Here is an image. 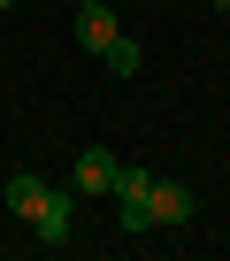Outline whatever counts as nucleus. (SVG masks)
Masks as SVG:
<instances>
[{"instance_id":"nucleus-2","label":"nucleus","mask_w":230,"mask_h":261,"mask_svg":"<svg viewBox=\"0 0 230 261\" xmlns=\"http://www.w3.org/2000/svg\"><path fill=\"white\" fill-rule=\"evenodd\" d=\"M146 185H154V169H115V185H107V192H115V223H123L131 238L154 230V215H146Z\"/></svg>"},{"instance_id":"nucleus-6","label":"nucleus","mask_w":230,"mask_h":261,"mask_svg":"<svg viewBox=\"0 0 230 261\" xmlns=\"http://www.w3.org/2000/svg\"><path fill=\"white\" fill-rule=\"evenodd\" d=\"M100 62H107V77H138V39H123V31H115V46H107Z\"/></svg>"},{"instance_id":"nucleus-8","label":"nucleus","mask_w":230,"mask_h":261,"mask_svg":"<svg viewBox=\"0 0 230 261\" xmlns=\"http://www.w3.org/2000/svg\"><path fill=\"white\" fill-rule=\"evenodd\" d=\"M0 8H16V0H0Z\"/></svg>"},{"instance_id":"nucleus-7","label":"nucleus","mask_w":230,"mask_h":261,"mask_svg":"<svg viewBox=\"0 0 230 261\" xmlns=\"http://www.w3.org/2000/svg\"><path fill=\"white\" fill-rule=\"evenodd\" d=\"M207 8H230V0H207Z\"/></svg>"},{"instance_id":"nucleus-3","label":"nucleus","mask_w":230,"mask_h":261,"mask_svg":"<svg viewBox=\"0 0 230 261\" xmlns=\"http://www.w3.org/2000/svg\"><path fill=\"white\" fill-rule=\"evenodd\" d=\"M146 215H154V230H177V223H192V185H177V177H154V185H146Z\"/></svg>"},{"instance_id":"nucleus-4","label":"nucleus","mask_w":230,"mask_h":261,"mask_svg":"<svg viewBox=\"0 0 230 261\" xmlns=\"http://www.w3.org/2000/svg\"><path fill=\"white\" fill-rule=\"evenodd\" d=\"M115 31H123V23H115L100 0H77V46H84V54H107V46H115Z\"/></svg>"},{"instance_id":"nucleus-1","label":"nucleus","mask_w":230,"mask_h":261,"mask_svg":"<svg viewBox=\"0 0 230 261\" xmlns=\"http://www.w3.org/2000/svg\"><path fill=\"white\" fill-rule=\"evenodd\" d=\"M8 207L39 230V246H69V230H77V192H69V185H46V177H8Z\"/></svg>"},{"instance_id":"nucleus-5","label":"nucleus","mask_w":230,"mask_h":261,"mask_svg":"<svg viewBox=\"0 0 230 261\" xmlns=\"http://www.w3.org/2000/svg\"><path fill=\"white\" fill-rule=\"evenodd\" d=\"M115 169H123V162H115L107 146H84V154H77V192H107Z\"/></svg>"}]
</instances>
